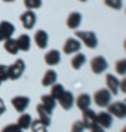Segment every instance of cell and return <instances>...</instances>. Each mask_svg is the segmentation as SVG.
I'll return each mask as SVG.
<instances>
[{
    "label": "cell",
    "instance_id": "31",
    "mask_svg": "<svg viewBox=\"0 0 126 132\" xmlns=\"http://www.w3.org/2000/svg\"><path fill=\"white\" fill-rule=\"evenodd\" d=\"M85 131V126H83V122L82 120H77L74 122L71 126V132H83Z\"/></svg>",
    "mask_w": 126,
    "mask_h": 132
},
{
    "label": "cell",
    "instance_id": "24",
    "mask_svg": "<svg viewBox=\"0 0 126 132\" xmlns=\"http://www.w3.org/2000/svg\"><path fill=\"white\" fill-rule=\"evenodd\" d=\"M85 62H86V56H85L83 54L77 52L71 60V67L74 68V70H79V68H82V65H83Z\"/></svg>",
    "mask_w": 126,
    "mask_h": 132
},
{
    "label": "cell",
    "instance_id": "39",
    "mask_svg": "<svg viewBox=\"0 0 126 132\" xmlns=\"http://www.w3.org/2000/svg\"><path fill=\"white\" fill-rule=\"evenodd\" d=\"M125 49H126V40H125Z\"/></svg>",
    "mask_w": 126,
    "mask_h": 132
},
{
    "label": "cell",
    "instance_id": "14",
    "mask_svg": "<svg viewBox=\"0 0 126 132\" xmlns=\"http://www.w3.org/2000/svg\"><path fill=\"white\" fill-rule=\"evenodd\" d=\"M82 24V15L79 12H71L67 18V27L71 30H77Z\"/></svg>",
    "mask_w": 126,
    "mask_h": 132
},
{
    "label": "cell",
    "instance_id": "8",
    "mask_svg": "<svg viewBox=\"0 0 126 132\" xmlns=\"http://www.w3.org/2000/svg\"><path fill=\"white\" fill-rule=\"evenodd\" d=\"M96 125L101 126L102 129H108L113 125V116L108 111H99L96 113Z\"/></svg>",
    "mask_w": 126,
    "mask_h": 132
},
{
    "label": "cell",
    "instance_id": "13",
    "mask_svg": "<svg viewBox=\"0 0 126 132\" xmlns=\"http://www.w3.org/2000/svg\"><path fill=\"white\" fill-rule=\"evenodd\" d=\"M82 48V43L79 42L77 39H67L65 43H64V52L67 55H71V54H77Z\"/></svg>",
    "mask_w": 126,
    "mask_h": 132
},
{
    "label": "cell",
    "instance_id": "29",
    "mask_svg": "<svg viewBox=\"0 0 126 132\" xmlns=\"http://www.w3.org/2000/svg\"><path fill=\"white\" fill-rule=\"evenodd\" d=\"M104 3H105L108 7H111V9H117V11H119L120 7H122V5H123L122 0H104Z\"/></svg>",
    "mask_w": 126,
    "mask_h": 132
},
{
    "label": "cell",
    "instance_id": "23",
    "mask_svg": "<svg viewBox=\"0 0 126 132\" xmlns=\"http://www.w3.org/2000/svg\"><path fill=\"white\" fill-rule=\"evenodd\" d=\"M42 105L46 110H49L51 113L54 111V108L56 107V100L55 98H52L51 95H43L42 96Z\"/></svg>",
    "mask_w": 126,
    "mask_h": 132
},
{
    "label": "cell",
    "instance_id": "16",
    "mask_svg": "<svg viewBox=\"0 0 126 132\" xmlns=\"http://www.w3.org/2000/svg\"><path fill=\"white\" fill-rule=\"evenodd\" d=\"M34 42H36V45L40 49H45L46 46H48V42H49L48 33H46V31H43V30L36 31V34H34Z\"/></svg>",
    "mask_w": 126,
    "mask_h": 132
},
{
    "label": "cell",
    "instance_id": "3",
    "mask_svg": "<svg viewBox=\"0 0 126 132\" xmlns=\"http://www.w3.org/2000/svg\"><path fill=\"white\" fill-rule=\"evenodd\" d=\"M107 111L111 116L117 117V119H125L126 117V104L122 102H110L107 105Z\"/></svg>",
    "mask_w": 126,
    "mask_h": 132
},
{
    "label": "cell",
    "instance_id": "19",
    "mask_svg": "<svg viewBox=\"0 0 126 132\" xmlns=\"http://www.w3.org/2000/svg\"><path fill=\"white\" fill-rule=\"evenodd\" d=\"M16 42H18L19 51H24V52L30 51V48H31V39H30L28 34H21V36L16 39Z\"/></svg>",
    "mask_w": 126,
    "mask_h": 132
},
{
    "label": "cell",
    "instance_id": "28",
    "mask_svg": "<svg viewBox=\"0 0 126 132\" xmlns=\"http://www.w3.org/2000/svg\"><path fill=\"white\" fill-rule=\"evenodd\" d=\"M116 73L120 76H126V60H120L116 62Z\"/></svg>",
    "mask_w": 126,
    "mask_h": 132
},
{
    "label": "cell",
    "instance_id": "42",
    "mask_svg": "<svg viewBox=\"0 0 126 132\" xmlns=\"http://www.w3.org/2000/svg\"><path fill=\"white\" fill-rule=\"evenodd\" d=\"M19 132H24V131H19Z\"/></svg>",
    "mask_w": 126,
    "mask_h": 132
},
{
    "label": "cell",
    "instance_id": "2",
    "mask_svg": "<svg viewBox=\"0 0 126 132\" xmlns=\"http://www.w3.org/2000/svg\"><path fill=\"white\" fill-rule=\"evenodd\" d=\"M76 36H77L88 48L95 49L96 46H98V39H96L95 33H92V31H76Z\"/></svg>",
    "mask_w": 126,
    "mask_h": 132
},
{
    "label": "cell",
    "instance_id": "20",
    "mask_svg": "<svg viewBox=\"0 0 126 132\" xmlns=\"http://www.w3.org/2000/svg\"><path fill=\"white\" fill-rule=\"evenodd\" d=\"M5 51L11 55H16L19 52L18 42H16L15 39H12V37H11V39H6V40H5Z\"/></svg>",
    "mask_w": 126,
    "mask_h": 132
},
{
    "label": "cell",
    "instance_id": "10",
    "mask_svg": "<svg viewBox=\"0 0 126 132\" xmlns=\"http://www.w3.org/2000/svg\"><path fill=\"white\" fill-rule=\"evenodd\" d=\"M19 19H21V22H22V25H24V28H27V30H31L37 22V16H36V13L33 12V11L24 12L21 16H19Z\"/></svg>",
    "mask_w": 126,
    "mask_h": 132
},
{
    "label": "cell",
    "instance_id": "15",
    "mask_svg": "<svg viewBox=\"0 0 126 132\" xmlns=\"http://www.w3.org/2000/svg\"><path fill=\"white\" fill-rule=\"evenodd\" d=\"M76 105H77L79 110H88V108L90 107V102H92V98H90V95H88V94H80V95L77 96V100H76Z\"/></svg>",
    "mask_w": 126,
    "mask_h": 132
},
{
    "label": "cell",
    "instance_id": "4",
    "mask_svg": "<svg viewBox=\"0 0 126 132\" xmlns=\"http://www.w3.org/2000/svg\"><path fill=\"white\" fill-rule=\"evenodd\" d=\"M25 70V62L22 60H16L12 65L9 67V79L11 80H16L22 76V73Z\"/></svg>",
    "mask_w": 126,
    "mask_h": 132
},
{
    "label": "cell",
    "instance_id": "40",
    "mask_svg": "<svg viewBox=\"0 0 126 132\" xmlns=\"http://www.w3.org/2000/svg\"><path fill=\"white\" fill-rule=\"evenodd\" d=\"M123 102H125V104H126V100H125V101H123Z\"/></svg>",
    "mask_w": 126,
    "mask_h": 132
},
{
    "label": "cell",
    "instance_id": "6",
    "mask_svg": "<svg viewBox=\"0 0 126 132\" xmlns=\"http://www.w3.org/2000/svg\"><path fill=\"white\" fill-rule=\"evenodd\" d=\"M82 114H83L82 116V122H83L85 129H90V128H94L96 125V113L94 110H90V108L83 110Z\"/></svg>",
    "mask_w": 126,
    "mask_h": 132
},
{
    "label": "cell",
    "instance_id": "32",
    "mask_svg": "<svg viewBox=\"0 0 126 132\" xmlns=\"http://www.w3.org/2000/svg\"><path fill=\"white\" fill-rule=\"evenodd\" d=\"M21 129L18 128V125L16 123H11V125H6L3 129H2V132H19Z\"/></svg>",
    "mask_w": 126,
    "mask_h": 132
},
{
    "label": "cell",
    "instance_id": "11",
    "mask_svg": "<svg viewBox=\"0 0 126 132\" xmlns=\"http://www.w3.org/2000/svg\"><path fill=\"white\" fill-rule=\"evenodd\" d=\"M105 86L110 90L111 95H117V92H120V80L114 74H107L105 76Z\"/></svg>",
    "mask_w": 126,
    "mask_h": 132
},
{
    "label": "cell",
    "instance_id": "34",
    "mask_svg": "<svg viewBox=\"0 0 126 132\" xmlns=\"http://www.w3.org/2000/svg\"><path fill=\"white\" fill-rule=\"evenodd\" d=\"M90 132H105V129H102L101 126L95 125L94 128H90Z\"/></svg>",
    "mask_w": 126,
    "mask_h": 132
},
{
    "label": "cell",
    "instance_id": "17",
    "mask_svg": "<svg viewBox=\"0 0 126 132\" xmlns=\"http://www.w3.org/2000/svg\"><path fill=\"white\" fill-rule=\"evenodd\" d=\"M60 61H61V54L55 49L46 52V55H45V62L48 65H56V64H60Z\"/></svg>",
    "mask_w": 126,
    "mask_h": 132
},
{
    "label": "cell",
    "instance_id": "37",
    "mask_svg": "<svg viewBox=\"0 0 126 132\" xmlns=\"http://www.w3.org/2000/svg\"><path fill=\"white\" fill-rule=\"evenodd\" d=\"M122 132H126V126H125V128H123V131H122Z\"/></svg>",
    "mask_w": 126,
    "mask_h": 132
},
{
    "label": "cell",
    "instance_id": "30",
    "mask_svg": "<svg viewBox=\"0 0 126 132\" xmlns=\"http://www.w3.org/2000/svg\"><path fill=\"white\" fill-rule=\"evenodd\" d=\"M0 80L5 82V80H9V67L0 64Z\"/></svg>",
    "mask_w": 126,
    "mask_h": 132
},
{
    "label": "cell",
    "instance_id": "1",
    "mask_svg": "<svg viewBox=\"0 0 126 132\" xmlns=\"http://www.w3.org/2000/svg\"><path fill=\"white\" fill-rule=\"evenodd\" d=\"M94 102L98 107H107L108 104L111 102V94L108 89H99L94 94Z\"/></svg>",
    "mask_w": 126,
    "mask_h": 132
},
{
    "label": "cell",
    "instance_id": "35",
    "mask_svg": "<svg viewBox=\"0 0 126 132\" xmlns=\"http://www.w3.org/2000/svg\"><path fill=\"white\" fill-rule=\"evenodd\" d=\"M5 111H6V105H5V102H3V100L0 98V116H2V114L5 113Z\"/></svg>",
    "mask_w": 126,
    "mask_h": 132
},
{
    "label": "cell",
    "instance_id": "33",
    "mask_svg": "<svg viewBox=\"0 0 126 132\" xmlns=\"http://www.w3.org/2000/svg\"><path fill=\"white\" fill-rule=\"evenodd\" d=\"M120 92H123V94H126V76H125V79H122L120 80Z\"/></svg>",
    "mask_w": 126,
    "mask_h": 132
},
{
    "label": "cell",
    "instance_id": "36",
    "mask_svg": "<svg viewBox=\"0 0 126 132\" xmlns=\"http://www.w3.org/2000/svg\"><path fill=\"white\" fill-rule=\"evenodd\" d=\"M3 2H6V3H11V2H15V0H3Z\"/></svg>",
    "mask_w": 126,
    "mask_h": 132
},
{
    "label": "cell",
    "instance_id": "27",
    "mask_svg": "<svg viewBox=\"0 0 126 132\" xmlns=\"http://www.w3.org/2000/svg\"><path fill=\"white\" fill-rule=\"evenodd\" d=\"M24 5L28 11H33V9H39L42 6V0H24Z\"/></svg>",
    "mask_w": 126,
    "mask_h": 132
},
{
    "label": "cell",
    "instance_id": "22",
    "mask_svg": "<svg viewBox=\"0 0 126 132\" xmlns=\"http://www.w3.org/2000/svg\"><path fill=\"white\" fill-rule=\"evenodd\" d=\"M31 116L27 113H21V116L18 117V122H16V125H18V128L21 129V131H24V129H27V128H30L31 125Z\"/></svg>",
    "mask_w": 126,
    "mask_h": 132
},
{
    "label": "cell",
    "instance_id": "21",
    "mask_svg": "<svg viewBox=\"0 0 126 132\" xmlns=\"http://www.w3.org/2000/svg\"><path fill=\"white\" fill-rule=\"evenodd\" d=\"M56 73L54 70H48V71L43 74V79H42V85L43 86H52L54 83H56Z\"/></svg>",
    "mask_w": 126,
    "mask_h": 132
},
{
    "label": "cell",
    "instance_id": "26",
    "mask_svg": "<svg viewBox=\"0 0 126 132\" xmlns=\"http://www.w3.org/2000/svg\"><path fill=\"white\" fill-rule=\"evenodd\" d=\"M30 128H31V131H33V132H48V126L43 125L39 119H37V120H31Z\"/></svg>",
    "mask_w": 126,
    "mask_h": 132
},
{
    "label": "cell",
    "instance_id": "41",
    "mask_svg": "<svg viewBox=\"0 0 126 132\" xmlns=\"http://www.w3.org/2000/svg\"><path fill=\"white\" fill-rule=\"evenodd\" d=\"M0 85H2V80H0Z\"/></svg>",
    "mask_w": 126,
    "mask_h": 132
},
{
    "label": "cell",
    "instance_id": "9",
    "mask_svg": "<svg viewBox=\"0 0 126 132\" xmlns=\"http://www.w3.org/2000/svg\"><path fill=\"white\" fill-rule=\"evenodd\" d=\"M13 33H15V25L13 24L7 22V21L0 22V42H5L6 39H11Z\"/></svg>",
    "mask_w": 126,
    "mask_h": 132
},
{
    "label": "cell",
    "instance_id": "18",
    "mask_svg": "<svg viewBox=\"0 0 126 132\" xmlns=\"http://www.w3.org/2000/svg\"><path fill=\"white\" fill-rule=\"evenodd\" d=\"M36 110H37V114H39V120L42 122L43 125H46V126L51 125V111L46 110L42 104H39Z\"/></svg>",
    "mask_w": 126,
    "mask_h": 132
},
{
    "label": "cell",
    "instance_id": "25",
    "mask_svg": "<svg viewBox=\"0 0 126 132\" xmlns=\"http://www.w3.org/2000/svg\"><path fill=\"white\" fill-rule=\"evenodd\" d=\"M64 86L62 85H60V83H54L52 85V88H51V96L52 98H55V100H58L62 94H64Z\"/></svg>",
    "mask_w": 126,
    "mask_h": 132
},
{
    "label": "cell",
    "instance_id": "38",
    "mask_svg": "<svg viewBox=\"0 0 126 132\" xmlns=\"http://www.w3.org/2000/svg\"><path fill=\"white\" fill-rule=\"evenodd\" d=\"M79 2H88V0H79Z\"/></svg>",
    "mask_w": 126,
    "mask_h": 132
},
{
    "label": "cell",
    "instance_id": "12",
    "mask_svg": "<svg viewBox=\"0 0 126 132\" xmlns=\"http://www.w3.org/2000/svg\"><path fill=\"white\" fill-rule=\"evenodd\" d=\"M56 102H58L64 110H70V108L73 107V104H74V96H73V94L70 90H64V94L56 100Z\"/></svg>",
    "mask_w": 126,
    "mask_h": 132
},
{
    "label": "cell",
    "instance_id": "7",
    "mask_svg": "<svg viewBox=\"0 0 126 132\" xmlns=\"http://www.w3.org/2000/svg\"><path fill=\"white\" fill-rule=\"evenodd\" d=\"M28 104H30V98L28 96L16 95L12 98V105L18 113H24L25 110H27V107H28Z\"/></svg>",
    "mask_w": 126,
    "mask_h": 132
},
{
    "label": "cell",
    "instance_id": "5",
    "mask_svg": "<svg viewBox=\"0 0 126 132\" xmlns=\"http://www.w3.org/2000/svg\"><path fill=\"white\" fill-rule=\"evenodd\" d=\"M107 67H108V62L104 56H95L90 61V70L95 74H102L107 70Z\"/></svg>",
    "mask_w": 126,
    "mask_h": 132
}]
</instances>
